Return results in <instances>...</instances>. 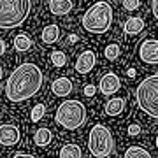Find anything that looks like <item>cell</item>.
Instances as JSON below:
<instances>
[{"label":"cell","mask_w":158,"mask_h":158,"mask_svg":"<svg viewBox=\"0 0 158 158\" xmlns=\"http://www.w3.org/2000/svg\"><path fill=\"white\" fill-rule=\"evenodd\" d=\"M44 76L35 63L25 62L11 72L6 85V95L11 102H25L42 88Z\"/></svg>","instance_id":"6da1fadb"},{"label":"cell","mask_w":158,"mask_h":158,"mask_svg":"<svg viewBox=\"0 0 158 158\" xmlns=\"http://www.w3.org/2000/svg\"><path fill=\"white\" fill-rule=\"evenodd\" d=\"M83 28L90 34H106L113 25V7L107 2H97L85 12L81 19Z\"/></svg>","instance_id":"7a4b0ae2"},{"label":"cell","mask_w":158,"mask_h":158,"mask_svg":"<svg viewBox=\"0 0 158 158\" xmlns=\"http://www.w3.org/2000/svg\"><path fill=\"white\" fill-rule=\"evenodd\" d=\"M32 2L28 0H0V28H14L28 18Z\"/></svg>","instance_id":"3957f363"},{"label":"cell","mask_w":158,"mask_h":158,"mask_svg":"<svg viewBox=\"0 0 158 158\" xmlns=\"http://www.w3.org/2000/svg\"><path fill=\"white\" fill-rule=\"evenodd\" d=\"M135 98L141 111L158 119V74L148 76L139 83L135 90Z\"/></svg>","instance_id":"277c9868"},{"label":"cell","mask_w":158,"mask_h":158,"mask_svg":"<svg viewBox=\"0 0 158 158\" xmlns=\"http://www.w3.org/2000/svg\"><path fill=\"white\" fill-rule=\"evenodd\" d=\"M55 119L67 130H77L86 121V107L79 100H65L56 109Z\"/></svg>","instance_id":"5b68a950"},{"label":"cell","mask_w":158,"mask_h":158,"mask_svg":"<svg viewBox=\"0 0 158 158\" xmlns=\"http://www.w3.org/2000/svg\"><path fill=\"white\" fill-rule=\"evenodd\" d=\"M90 153L95 158H107L114 151V139L111 130L106 125H95L90 130V139H88Z\"/></svg>","instance_id":"8992f818"},{"label":"cell","mask_w":158,"mask_h":158,"mask_svg":"<svg viewBox=\"0 0 158 158\" xmlns=\"http://www.w3.org/2000/svg\"><path fill=\"white\" fill-rule=\"evenodd\" d=\"M139 58L144 63L156 65L158 63V40L156 39H146L139 46Z\"/></svg>","instance_id":"52a82bcc"},{"label":"cell","mask_w":158,"mask_h":158,"mask_svg":"<svg viewBox=\"0 0 158 158\" xmlns=\"http://www.w3.org/2000/svg\"><path fill=\"white\" fill-rule=\"evenodd\" d=\"M21 139V134H19V128L16 125L6 123L0 125V144L6 148H14Z\"/></svg>","instance_id":"ba28073f"},{"label":"cell","mask_w":158,"mask_h":158,"mask_svg":"<svg viewBox=\"0 0 158 158\" xmlns=\"http://www.w3.org/2000/svg\"><path fill=\"white\" fill-rule=\"evenodd\" d=\"M95 63H97V55L91 49H85L76 60V72L85 76V74L93 70Z\"/></svg>","instance_id":"9c48e42d"},{"label":"cell","mask_w":158,"mask_h":158,"mask_svg":"<svg viewBox=\"0 0 158 158\" xmlns=\"http://www.w3.org/2000/svg\"><path fill=\"white\" fill-rule=\"evenodd\" d=\"M121 88V81H119V77L116 76L114 72H107L104 74L100 79V83H98V90H100L102 95H114L116 91Z\"/></svg>","instance_id":"30bf717a"},{"label":"cell","mask_w":158,"mask_h":158,"mask_svg":"<svg viewBox=\"0 0 158 158\" xmlns=\"http://www.w3.org/2000/svg\"><path fill=\"white\" fill-rule=\"evenodd\" d=\"M72 90H74V85L69 77H56L51 85V91L56 97H67Z\"/></svg>","instance_id":"8fae6325"},{"label":"cell","mask_w":158,"mask_h":158,"mask_svg":"<svg viewBox=\"0 0 158 158\" xmlns=\"http://www.w3.org/2000/svg\"><path fill=\"white\" fill-rule=\"evenodd\" d=\"M48 6H49L51 14H55V16H65V14H69L74 9V2H70V0H51Z\"/></svg>","instance_id":"7c38bea8"},{"label":"cell","mask_w":158,"mask_h":158,"mask_svg":"<svg viewBox=\"0 0 158 158\" xmlns=\"http://www.w3.org/2000/svg\"><path fill=\"white\" fill-rule=\"evenodd\" d=\"M142 30H144V19L142 18H137V16L128 18L123 25L125 35H137V34H141Z\"/></svg>","instance_id":"4fadbf2b"},{"label":"cell","mask_w":158,"mask_h":158,"mask_svg":"<svg viewBox=\"0 0 158 158\" xmlns=\"http://www.w3.org/2000/svg\"><path fill=\"white\" fill-rule=\"evenodd\" d=\"M60 39V27L58 25H48L40 32V40L44 44H55Z\"/></svg>","instance_id":"5bb4252c"},{"label":"cell","mask_w":158,"mask_h":158,"mask_svg":"<svg viewBox=\"0 0 158 158\" xmlns=\"http://www.w3.org/2000/svg\"><path fill=\"white\" fill-rule=\"evenodd\" d=\"M58 158H83V153H81V148L77 144H65L62 146L60 153H58Z\"/></svg>","instance_id":"9a60e30c"},{"label":"cell","mask_w":158,"mask_h":158,"mask_svg":"<svg viewBox=\"0 0 158 158\" xmlns=\"http://www.w3.org/2000/svg\"><path fill=\"white\" fill-rule=\"evenodd\" d=\"M123 109H125V98H111L106 104V113L109 116H118V114L123 113Z\"/></svg>","instance_id":"2e32d148"},{"label":"cell","mask_w":158,"mask_h":158,"mask_svg":"<svg viewBox=\"0 0 158 158\" xmlns=\"http://www.w3.org/2000/svg\"><path fill=\"white\" fill-rule=\"evenodd\" d=\"M51 139H53V134H51L49 128H39L34 134V142H35V146H39V148L48 146L51 142Z\"/></svg>","instance_id":"e0dca14e"},{"label":"cell","mask_w":158,"mask_h":158,"mask_svg":"<svg viewBox=\"0 0 158 158\" xmlns=\"http://www.w3.org/2000/svg\"><path fill=\"white\" fill-rule=\"evenodd\" d=\"M32 46H34V42L27 34H19L14 37V49L16 51H21V53L23 51H30Z\"/></svg>","instance_id":"ac0fdd59"},{"label":"cell","mask_w":158,"mask_h":158,"mask_svg":"<svg viewBox=\"0 0 158 158\" xmlns=\"http://www.w3.org/2000/svg\"><path fill=\"white\" fill-rule=\"evenodd\" d=\"M123 158H151V155H149V151L146 148H142V146H130L125 151Z\"/></svg>","instance_id":"d6986e66"},{"label":"cell","mask_w":158,"mask_h":158,"mask_svg":"<svg viewBox=\"0 0 158 158\" xmlns=\"http://www.w3.org/2000/svg\"><path fill=\"white\" fill-rule=\"evenodd\" d=\"M51 63H53L55 67H63V65L67 63L65 53H63V51H53V53H51Z\"/></svg>","instance_id":"ffe728a7"},{"label":"cell","mask_w":158,"mask_h":158,"mask_svg":"<svg viewBox=\"0 0 158 158\" xmlns=\"http://www.w3.org/2000/svg\"><path fill=\"white\" fill-rule=\"evenodd\" d=\"M44 114H46V106L44 104H37V106H34V109H32L30 118H32V121L35 123V121H40Z\"/></svg>","instance_id":"44dd1931"},{"label":"cell","mask_w":158,"mask_h":158,"mask_svg":"<svg viewBox=\"0 0 158 158\" xmlns=\"http://www.w3.org/2000/svg\"><path fill=\"white\" fill-rule=\"evenodd\" d=\"M119 56V46L118 44H109L106 48V58L107 60H116Z\"/></svg>","instance_id":"7402d4cb"},{"label":"cell","mask_w":158,"mask_h":158,"mask_svg":"<svg viewBox=\"0 0 158 158\" xmlns=\"http://www.w3.org/2000/svg\"><path fill=\"white\" fill-rule=\"evenodd\" d=\"M139 6H141V2H139V0H125V2H123V7L127 9V11H135Z\"/></svg>","instance_id":"603a6c76"},{"label":"cell","mask_w":158,"mask_h":158,"mask_svg":"<svg viewBox=\"0 0 158 158\" xmlns=\"http://www.w3.org/2000/svg\"><path fill=\"white\" fill-rule=\"evenodd\" d=\"M141 134V125H137V123H132L128 127V135H132V137H135V135H139Z\"/></svg>","instance_id":"cb8c5ba5"},{"label":"cell","mask_w":158,"mask_h":158,"mask_svg":"<svg viewBox=\"0 0 158 158\" xmlns=\"http://www.w3.org/2000/svg\"><path fill=\"white\" fill-rule=\"evenodd\" d=\"M95 91H97V88H95L93 85L85 86V95H86V97H93V95H95Z\"/></svg>","instance_id":"d4e9b609"},{"label":"cell","mask_w":158,"mask_h":158,"mask_svg":"<svg viewBox=\"0 0 158 158\" xmlns=\"http://www.w3.org/2000/svg\"><path fill=\"white\" fill-rule=\"evenodd\" d=\"M151 9H153V16L158 19V0H155V2L151 4Z\"/></svg>","instance_id":"484cf974"},{"label":"cell","mask_w":158,"mask_h":158,"mask_svg":"<svg viewBox=\"0 0 158 158\" xmlns=\"http://www.w3.org/2000/svg\"><path fill=\"white\" fill-rule=\"evenodd\" d=\"M12 158H35L34 155H28V153H16Z\"/></svg>","instance_id":"4316f807"},{"label":"cell","mask_w":158,"mask_h":158,"mask_svg":"<svg viewBox=\"0 0 158 158\" xmlns=\"http://www.w3.org/2000/svg\"><path fill=\"white\" fill-rule=\"evenodd\" d=\"M4 53H6V42H4V40L0 39V56H2Z\"/></svg>","instance_id":"83f0119b"},{"label":"cell","mask_w":158,"mask_h":158,"mask_svg":"<svg viewBox=\"0 0 158 158\" xmlns=\"http://www.w3.org/2000/svg\"><path fill=\"white\" fill-rule=\"evenodd\" d=\"M69 42H77V35H70L69 37Z\"/></svg>","instance_id":"f1b7e54d"},{"label":"cell","mask_w":158,"mask_h":158,"mask_svg":"<svg viewBox=\"0 0 158 158\" xmlns=\"http://www.w3.org/2000/svg\"><path fill=\"white\" fill-rule=\"evenodd\" d=\"M2 76H4V70H2V67H0V79H2Z\"/></svg>","instance_id":"f546056e"},{"label":"cell","mask_w":158,"mask_h":158,"mask_svg":"<svg viewBox=\"0 0 158 158\" xmlns=\"http://www.w3.org/2000/svg\"><path fill=\"white\" fill-rule=\"evenodd\" d=\"M155 144H156V148H158V135H156V141H155Z\"/></svg>","instance_id":"4dcf8cb0"},{"label":"cell","mask_w":158,"mask_h":158,"mask_svg":"<svg viewBox=\"0 0 158 158\" xmlns=\"http://www.w3.org/2000/svg\"><path fill=\"white\" fill-rule=\"evenodd\" d=\"M0 111H2V106H0Z\"/></svg>","instance_id":"1f68e13d"}]
</instances>
